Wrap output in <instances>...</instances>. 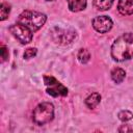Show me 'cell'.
Returning a JSON list of instances; mask_svg holds the SVG:
<instances>
[{
    "label": "cell",
    "instance_id": "7c38bea8",
    "mask_svg": "<svg viewBox=\"0 0 133 133\" xmlns=\"http://www.w3.org/2000/svg\"><path fill=\"white\" fill-rule=\"evenodd\" d=\"M114 0H94V5L99 10H107L111 7Z\"/></svg>",
    "mask_w": 133,
    "mask_h": 133
},
{
    "label": "cell",
    "instance_id": "52a82bcc",
    "mask_svg": "<svg viewBox=\"0 0 133 133\" xmlns=\"http://www.w3.org/2000/svg\"><path fill=\"white\" fill-rule=\"evenodd\" d=\"M112 20L107 16H98L92 19V27L100 33H106L112 28Z\"/></svg>",
    "mask_w": 133,
    "mask_h": 133
},
{
    "label": "cell",
    "instance_id": "9c48e42d",
    "mask_svg": "<svg viewBox=\"0 0 133 133\" xmlns=\"http://www.w3.org/2000/svg\"><path fill=\"white\" fill-rule=\"evenodd\" d=\"M66 1H68L70 10L75 12L85 9L87 4V0H66Z\"/></svg>",
    "mask_w": 133,
    "mask_h": 133
},
{
    "label": "cell",
    "instance_id": "8fae6325",
    "mask_svg": "<svg viewBox=\"0 0 133 133\" xmlns=\"http://www.w3.org/2000/svg\"><path fill=\"white\" fill-rule=\"evenodd\" d=\"M126 77V72L121 68H114L111 71V79L115 83H121Z\"/></svg>",
    "mask_w": 133,
    "mask_h": 133
},
{
    "label": "cell",
    "instance_id": "ba28073f",
    "mask_svg": "<svg viewBox=\"0 0 133 133\" xmlns=\"http://www.w3.org/2000/svg\"><path fill=\"white\" fill-rule=\"evenodd\" d=\"M117 10L123 16H129L133 14V0H119L117 4Z\"/></svg>",
    "mask_w": 133,
    "mask_h": 133
},
{
    "label": "cell",
    "instance_id": "277c9868",
    "mask_svg": "<svg viewBox=\"0 0 133 133\" xmlns=\"http://www.w3.org/2000/svg\"><path fill=\"white\" fill-rule=\"evenodd\" d=\"M51 35L54 42L60 45H68L74 41L76 37V32L71 28H61L56 26L52 28Z\"/></svg>",
    "mask_w": 133,
    "mask_h": 133
},
{
    "label": "cell",
    "instance_id": "5b68a950",
    "mask_svg": "<svg viewBox=\"0 0 133 133\" xmlns=\"http://www.w3.org/2000/svg\"><path fill=\"white\" fill-rule=\"evenodd\" d=\"M9 31L10 33L21 43V44H28L32 41V30L29 29L27 26L17 23V24H12L11 26H9Z\"/></svg>",
    "mask_w": 133,
    "mask_h": 133
},
{
    "label": "cell",
    "instance_id": "ac0fdd59",
    "mask_svg": "<svg viewBox=\"0 0 133 133\" xmlns=\"http://www.w3.org/2000/svg\"><path fill=\"white\" fill-rule=\"evenodd\" d=\"M133 131V129L129 126V125H123L122 127H119L118 128V132H125V133H127V132H132Z\"/></svg>",
    "mask_w": 133,
    "mask_h": 133
},
{
    "label": "cell",
    "instance_id": "8992f818",
    "mask_svg": "<svg viewBox=\"0 0 133 133\" xmlns=\"http://www.w3.org/2000/svg\"><path fill=\"white\" fill-rule=\"evenodd\" d=\"M44 82L47 86V92L52 97H64L68 95V88L52 76H44Z\"/></svg>",
    "mask_w": 133,
    "mask_h": 133
},
{
    "label": "cell",
    "instance_id": "7a4b0ae2",
    "mask_svg": "<svg viewBox=\"0 0 133 133\" xmlns=\"http://www.w3.org/2000/svg\"><path fill=\"white\" fill-rule=\"evenodd\" d=\"M46 15L33 10H24L18 18V23L27 26L32 31L38 30L46 22Z\"/></svg>",
    "mask_w": 133,
    "mask_h": 133
},
{
    "label": "cell",
    "instance_id": "d6986e66",
    "mask_svg": "<svg viewBox=\"0 0 133 133\" xmlns=\"http://www.w3.org/2000/svg\"><path fill=\"white\" fill-rule=\"evenodd\" d=\"M47 1H53V0H47Z\"/></svg>",
    "mask_w": 133,
    "mask_h": 133
},
{
    "label": "cell",
    "instance_id": "5bb4252c",
    "mask_svg": "<svg viewBox=\"0 0 133 133\" xmlns=\"http://www.w3.org/2000/svg\"><path fill=\"white\" fill-rule=\"evenodd\" d=\"M77 57H78V60L81 63H87L90 59V54L86 49H80L79 52H78Z\"/></svg>",
    "mask_w": 133,
    "mask_h": 133
},
{
    "label": "cell",
    "instance_id": "2e32d148",
    "mask_svg": "<svg viewBox=\"0 0 133 133\" xmlns=\"http://www.w3.org/2000/svg\"><path fill=\"white\" fill-rule=\"evenodd\" d=\"M35 55H36V49L35 48H28V49L25 50L23 56H24L25 59H30Z\"/></svg>",
    "mask_w": 133,
    "mask_h": 133
},
{
    "label": "cell",
    "instance_id": "30bf717a",
    "mask_svg": "<svg viewBox=\"0 0 133 133\" xmlns=\"http://www.w3.org/2000/svg\"><path fill=\"white\" fill-rule=\"evenodd\" d=\"M100 101H101V96H100V94H99V92H92L91 95H89V96L85 99V105H86L88 108L94 109V108H96V107L99 105Z\"/></svg>",
    "mask_w": 133,
    "mask_h": 133
},
{
    "label": "cell",
    "instance_id": "4fadbf2b",
    "mask_svg": "<svg viewBox=\"0 0 133 133\" xmlns=\"http://www.w3.org/2000/svg\"><path fill=\"white\" fill-rule=\"evenodd\" d=\"M10 12V5L6 2H2L0 6V20L4 21Z\"/></svg>",
    "mask_w": 133,
    "mask_h": 133
},
{
    "label": "cell",
    "instance_id": "3957f363",
    "mask_svg": "<svg viewBox=\"0 0 133 133\" xmlns=\"http://www.w3.org/2000/svg\"><path fill=\"white\" fill-rule=\"evenodd\" d=\"M54 117V107L49 102H43L38 104L32 113V119L33 122L38 125H45L50 123Z\"/></svg>",
    "mask_w": 133,
    "mask_h": 133
},
{
    "label": "cell",
    "instance_id": "6da1fadb",
    "mask_svg": "<svg viewBox=\"0 0 133 133\" xmlns=\"http://www.w3.org/2000/svg\"><path fill=\"white\" fill-rule=\"evenodd\" d=\"M111 56L116 61L133 58V33L128 32L117 37L111 47Z\"/></svg>",
    "mask_w": 133,
    "mask_h": 133
},
{
    "label": "cell",
    "instance_id": "9a60e30c",
    "mask_svg": "<svg viewBox=\"0 0 133 133\" xmlns=\"http://www.w3.org/2000/svg\"><path fill=\"white\" fill-rule=\"evenodd\" d=\"M117 116H118V118L122 122H127V121H130L133 117V113L130 112V111H128V110H123V111L118 112Z\"/></svg>",
    "mask_w": 133,
    "mask_h": 133
},
{
    "label": "cell",
    "instance_id": "e0dca14e",
    "mask_svg": "<svg viewBox=\"0 0 133 133\" xmlns=\"http://www.w3.org/2000/svg\"><path fill=\"white\" fill-rule=\"evenodd\" d=\"M0 51H1V58H2L1 60L2 61H5L8 58V50H7V48L5 46H1Z\"/></svg>",
    "mask_w": 133,
    "mask_h": 133
}]
</instances>
